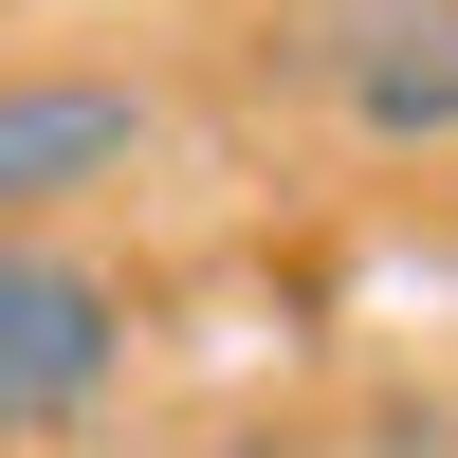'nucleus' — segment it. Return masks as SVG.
<instances>
[{
  "mask_svg": "<svg viewBox=\"0 0 458 458\" xmlns=\"http://www.w3.org/2000/svg\"><path fill=\"white\" fill-rule=\"evenodd\" d=\"M129 147H147L129 73H0V239L92 202V183H129Z\"/></svg>",
  "mask_w": 458,
  "mask_h": 458,
  "instance_id": "7ed1b4c3",
  "label": "nucleus"
},
{
  "mask_svg": "<svg viewBox=\"0 0 458 458\" xmlns=\"http://www.w3.org/2000/svg\"><path fill=\"white\" fill-rule=\"evenodd\" d=\"M110 386H129V276H92L55 220H19L0 239V440H73Z\"/></svg>",
  "mask_w": 458,
  "mask_h": 458,
  "instance_id": "f257e3e1",
  "label": "nucleus"
},
{
  "mask_svg": "<svg viewBox=\"0 0 458 458\" xmlns=\"http://www.w3.org/2000/svg\"><path fill=\"white\" fill-rule=\"evenodd\" d=\"M293 92H330L367 147H440L458 129V0H312Z\"/></svg>",
  "mask_w": 458,
  "mask_h": 458,
  "instance_id": "f03ea898",
  "label": "nucleus"
}]
</instances>
